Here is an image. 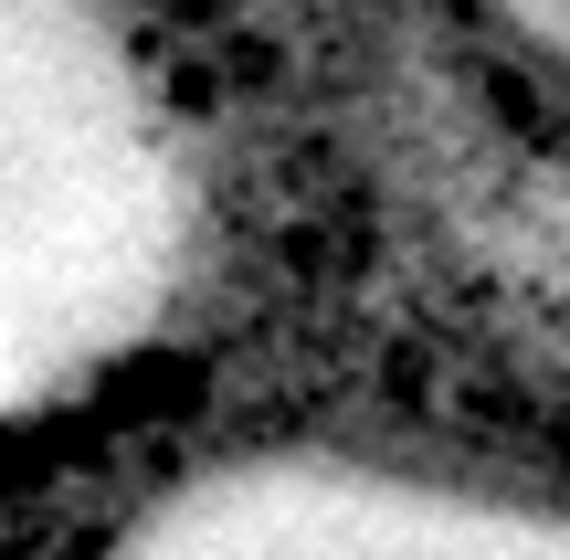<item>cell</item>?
Wrapping results in <instances>:
<instances>
[{"label":"cell","mask_w":570,"mask_h":560,"mask_svg":"<svg viewBox=\"0 0 570 560\" xmlns=\"http://www.w3.org/2000/svg\"><path fill=\"white\" fill-rule=\"evenodd\" d=\"M190 275L159 75L96 0H0V413L106 381Z\"/></svg>","instance_id":"cell-1"},{"label":"cell","mask_w":570,"mask_h":560,"mask_svg":"<svg viewBox=\"0 0 570 560\" xmlns=\"http://www.w3.org/2000/svg\"><path fill=\"white\" fill-rule=\"evenodd\" d=\"M106 560H570V508L444 465L254 455L169 487Z\"/></svg>","instance_id":"cell-2"},{"label":"cell","mask_w":570,"mask_h":560,"mask_svg":"<svg viewBox=\"0 0 570 560\" xmlns=\"http://www.w3.org/2000/svg\"><path fill=\"white\" fill-rule=\"evenodd\" d=\"M497 21H508V32H529L539 53H560L570 63V0H487Z\"/></svg>","instance_id":"cell-3"}]
</instances>
